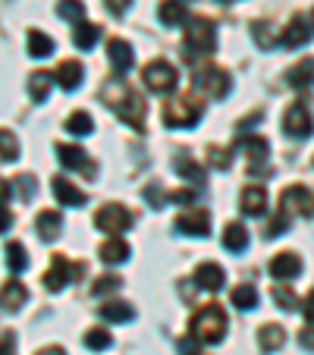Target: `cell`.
I'll return each mask as SVG.
<instances>
[{"label": "cell", "mask_w": 314, "mask_h": 355, "mask_svg": "<svg viewBox=\"0 0 314 355\" xmlns=\"http://www.w3.org/2000/svg\"><path fill=\"white\" fill-rule=\"evenodd\" d=\"M101 101H104V104H107L126 126H132L135 132H145V110H148L145 101H141V94L132 92L120 76H114L110 82H104V88H101Z\"/></svg>", "instance_id": "6da1fadb"}, {"label": "cell", "mask_w": 314, "mask_h": 355, "mask_svg": "<svg viewBox=\"0 0 314 355\" xmlns=\"http://www.w3.org/2000/svg\"><path fill=\"white\" fill-rule=\"evenodd\" d=\"M217 51V26L211 19H192L186 26V38H182V54L186 60H198Z\"/></svg>", "instance_id": "7a4b0ae2"}, {"label": "cell", "mask_w": 314, "mask_h": 355, "mask_svg": "<svg viewBox=\"0 0 314 355\" xmlns=\"http://www.w3.org/2000/svg\"><path fill=\"white\" fill-rule=\"evenodd\" d=\"M227 315H223L220 305H204V309L198 311V315L192 318V336H198L201 343H207V346H217V343H223V336H227Z\"/></svg>", "instance_id": "3957f363"}, {"label": "cell", "mask_w": 314, "mask_h": 355, "mask_svg": "<svg viewBox=\"0 0 314 355\" xmlns=\"http://www.w3.org/2000/svg\"><path fill=\"white\" fill-rule=\"evenodd\" d=\"M201 114H204V104H201L198 98H192V94L170 101L167 107H164V120L173 129H192L195 123L201 120Z\"/></svg>", "instance_id": "277c9868"}, {"label": "cell", "mask_w": 314, "mask_h": 355, "mask_svg": "<svg viewBox=\"0 0 314 355\" xmlns=\"http://www.w3.org/2000/svg\"><path fill=\"white\" fill-rule=\"evenodd\" d=\"M280 211L286 217H314V192L308 186H289V189H283Z\"/></svg>", "instance_id": "5b68a950"}, {"label": "cell", "mask_w": 314, "mask_h": 355, "mask_svg": "<svg viewBox=\"0 0 314 355\" xmlns=\"http://www.w3.org/2000/svg\"><path fill=\"white\" fill-rule=\"evenodd\" d=\"M195 88H198L201 94H207V98H227V94L233 92V79H229L223 69L207 67V69L195 73Z\"/></svg>", "instance_id": "8992f818"}, {"label": "cell", "mask_w": 314, "mask_h": 355, "mask_svg": "<svg viewBox=\"0 0 314 355\" xmlns=\"http://www.w3.org/2000/svg\"><path fill=\"white\" fill-rule=\"evenodd\" d=\"M145 85L151 88L154 94H167V92H173L176 88V82H180V76H176V69L170 67L167 60H154V63H148L145 67Z\"/></svg>", "instance_id": "52a82bcc"}, {"label": "cell", "mask_w": 314, "mask_h": 355, "mask_svg": "<svg viewBox=\"0 0 314 355\" xmlns=\"http://www.w3.org/2000/svg\"><path fill=\"white\" fill-rule=\"evenodd\" d=\"M82 264H73V261H67L63 255H54V261H51V270L44 274V286L51 289V293H60L63 286H69L73 280H79V274H82Z\"/></svg>", "instance_id": "ba28073f"}, {"label": "cell", "mask_w": 314, "mask_h": 355, "mask_svg": "<svg viewBox=\"0 0 314 355\" xmlns=\"http://www.w3.org/2000/svg\"><path fill=\"white\" fill-rule=\"evenodd\" d=\"M94 223H98V230H104V233H123V230L132 227V214H129L123 205L110 201V205H104V208L94 214Z\"/></svg>", "instance_id": "9c48e42d"}, {"label": "cell", "mask_w": 314, "mask_h": 355, "mask_svg": "<svg viewBox=\"0 0 314 355\" xmlns=\"http://www.w3.org/2000/svg\"><path fill=\"white\" fill-rule=\"evenodd\" d=\"M283 132L293 135V139H308L314 132V120H311V110L305 104H293V107L283 114Z\"/></svg>", "instance_id": "30bf717a"}, {"label": "cell", "mask_w": 314, "mask_h": 355, "mask_svg": "<svg viewBox=\"0 0 314 355\" xmlns=\"http://www.w3.org/2000/svg\"><path fill=\"white\" fill-rule=\"evenodd\" d=\"M173 227L186 236H201V239H204V236L211 233V214L201 211V208H192V211H186V214L176 217Z\"/></svg>", "instance_id": "8fae6325"}, {"label": "cell", "mask_w": 314, "mask_h": 355, "mask_svg": "<svg viewBox=\"0 0 314 355\" xmlns=\"http://www.w3.org/2000/svg\"><path fill=\"white\" fill-rule=\"evenodd\" d=\"M57 157H60V164L67 170H82V173H88L91 180H94V173H98V167L88 161L85 148H79V145H57Z\"/></svg>", "instance_id": "7c38bea8"}, {"label": "cell", "mask_w": 314, "mask_h": 355, "mask_svg": "<svg viewBox=\"0 0 314 355\" xmlns=\"http://www.w3.org/2000/svg\"><path fill=\"white\" fill-rule=\"evenodd\" d=\"M239 208L245 217H261L268 211V192L264 186H245L242 189V198H239Z\"/></svg>", "instance_id": "4fadbf2b"}, {"label": "cell", "mask_w": 314, "mask_h": 355, "mask_svg": "<svg viewBox=\"0 0 314 355\" xmlns=\"http://www.w3.org/2000/svg\"><path fill=\"white\" fill-rule=\"evenodd\" d=\"M195 283H198L201 289H207V293H220L223 283H227V274H223L220 264L207 261V264H198V268H195Z\"/></svg>", "instance_id": "5bb4252c"}, {"label": "cell", "mask_w": 314, "mask_h": 355, "mask_svg": "<svg viewBox=\"0 0 314 355\" xmlns=\"http://www.w3.org/2000/svg\"><path fill=\"white\" fill-rule=\"evenodd\" d=\"M107 57H110V63H114V73H116V76H126L129 69L135 67L132 47H129L123 38H114V41H110V44H107Z\"/></svg>", "instance_id": "9a60e30c"}, {"label": "cell", "mask_w": 314, "mask_h": 355, "mask_svg": "<svg viewBox=\"0 0 314 355\" xmlns=\"http://www.w3.org/2000/svg\"><path fill=\"white\" fill-rule=\"evenodd\" d=\"M54 195H57V201H63L67 208H85V201H88V195L82 192V189H76L73 182L67 180V176H54Z\"/></svg>", "instance_id": "2e32d148"}, {"label": "cell", "mask_w": 314, "mask_h": 355, "mask_svg": "<svg viewBox=\"0 0 314 355\" xmlns=\"http://www.w3.org/2000/svg\"><path fill=\"white\" fill-rule=\"evenodd\" d=\"M299 270H302V258L295 252H280V255L270 258V274L277 280H293V277H299Z\"/></svg>", "instance_id": "e0dca14e"}, {"label": "cell", "mask_w": 314, "mask_h": 355, "mask_svg": "<svg viewBox=\"0 0 314 355\" xmlns=\"http://www.w3.org/2000/svg\"><path fill=\"white\" fill-rule=\"evenodd\" d=\"M308 41H311V26H308L302 16H293L289 26L283 28V35H280V44L283 47H302V44H308Z\"/></svg>", "instance_id": "ac0fdd59"}, {"label": "cell", "mask_w": 314, "mask_h": 355, "mask_svg": "<svg viewBox=\"0 0 314 355\" xmlns=\"http://www.w3.org/2000/svg\"><path fill=\"white\" fill-rule=\"evenodd\" d=\"M57 82H60L63 92H76V88L82 85V76H85V67H82L79 60H63L60 67H57Z\"/></svg>", "instance_id": "d6986e66"}, {"label": "cell", "mask_w": 314, "mask_h": 355, "mask_svg": "<svg viewBox=\"0 0 314 355\" xmlns=\"http://www.w3.org/2000/svg\"><path fill=\"white\" fill-rule=\"evenodd\" d=\"M57 82L54 73H47V69H35L32 76H28V98L35 101V104H41V101L51 94V85Z\"/></svg>", "instance_id": "ffe728a7"}, {"label": "cell", "mask_w": 314, "mask_h": 355, "mask_svg": "<svg viewBox=\"0 0 314 355\" xmlns=\"http://www.w3.org/2000/svg\"><path fill=\"white\" fill-rule=\"evenodd\" d=\"M26 302H28V289L22 286L19 280H10L7 286L0 289V305H3L7 311H19Z\"/></svg>", "instance_id": "44dd1931"}, {"label": "cell", "mask_w": 314, "mask_h": 355, "mask_svg": "<svg viewBox=\"0 0 314 355\" xmlns=\"http://www.w3.org/2000/svg\"><path fill=\"white\" fill-rule=\"evenodd\" d=\"M283 343H286V330H283L280 324H264V327L258 330L261 352H277V349H283Z\"/></svg>", "instance_id": "7402d4cb"}, {"label": "cell", "mask_w": 314, "mask_h": 355, "mask_svg": "<svg viewBox=\"0 0 314 355\" xmlns=\"http://www.w3.org/2000/svg\"><path fill=\"white\" fill-rule=\"evenodd\" d=\"M35 227H38V236L44 242H54L57 236H60V227H63V217L57 214V211H41L38 220H35Z\"/></svg>", "instance_id": "603a6c76"}, {"label": "cell", "mask_w": 314, "mask_h": 355, "mask_svg": "<svg viewBox=\"0 0 314 355\" xmlns=\"http://www.w3.org/2000/svg\"><path fill=\"white\" fill-rule=\"evenodd\" d=\"M286 82H289L293 88H308V85H314V57H305L302 63H295V67L286 73Z\"/></svg>", "instance_id": "cb8c5ba5"}, {"label": "cell", "mask_w": 314, "mask_h": 355, "mask_svg": "<svg viewBox=\"0 0 314 355\" xmlns=\"http://www.w3.org/2000/svg\"><path fill=\"white\" fill-rule=\"evenodd\" d=\"M101 318L110 324H126L135 318V309L129 302H104V305H101Z\"/></svg>", "instance_id": "d4e9b609"}, {"label": "cell", "mask_w": 314, "mask_h": 355, "mask_svg": "<svg viewBox=\"0 0 314 355\" xmlns=\"http://www.w3.org/2000/svg\"><path fill=\"white\" fill-rule=\"evenodd\" d=\"M245 245H248V230L239 220L227 223V230H223V248L227 252H242Z\"/></svg>", "instance_id": "484cf974"}, {"label": "cell", "mask_w": 314, "mask_h": 355, "mask_svg": "<svg viewBox=\"0 0 314 355\" xmlns=\"http://www.w3.org/2000/svg\"><path fill=\"white\" fill-rule=\"evenodd\" d=\"M101 38V26H91V22H76V32H73V41L79 51H91Z\"/></svg>", "instance_id": "4316f807"}, {"label": "cell", "mask_w": 314, "mask_h": 355, "mask_svg": "<svg viewBox=\"0 0 314 355\" xmlns=\"http://www.w3.org/2000/svg\"><path fill=\"white\" fill-rule=\"evenodd\" d=\"M236 148H242L252 164H264L268 161V151H270V145L264 139H258V135H252V139H239V145Z\"/></svg>", "instance_id": "83f0119b"}, {"label": "cell", "mask_w": 314, "mask_h": 355, "mask_svg": "<svg viewBox=\"0 0 314 355\" xmlns=\"http://www.w3.org/2000/svg\"><path fill=\"white\" fill-rule=\"evenodd\" d=\"M101 261H107V264H123L129 258V245L123 239H107L104 245H101Z\"/></svg>", "instance_id": "f1b7e54d"}, {"label": "cell", "mask_w": 314, "mask_h": 355, "mask_svg": "<svg viewBox=\"0 0 314 355\" xmlns=\"http://www.w3.org/2000/svg\"><path fill=\"white\" fill-rule=\"evenodd\" d=\"M229 299H233V305L239 311H254V309H258V289H254L252 283H242V286H236Z\"/></svg>", "instance_id": "f546056e"}, {"label": "cell", "mask_w": 314, "mask_h": 355, "mask_svg": "<svg viewBox=\"0 0 314 355\" xmlns=\"http://www.w3.org/2000/svg\"><path fill=\"white\" fill-rule=\"evenodd\" d=\"M28 54L32 57H51L54 54V38L51 35H44V32H38V28H32L28 32Z\"/></svg>", "instance_id": "4dcf8cb0"}, {"label": "cell", "mask_w": 314, "mask_h": 355, "mask_svg": "<svg viewBox=\"0 0 314 355\" xmlns=\"http://www.w3.org/2000/svg\"><path fill=\"white\" fill-rule=\"evenodd\" d=\"M157 16H161L164 26H180V22H186V19H189L186 7H182L180 0H164L161 10H157Z\"/></svg>", "instance_id": "1f68e13d"}, {"label": "cell", "mask_w": 314, "mask_h": 355, "mask_svg": "<svg viewBox=\"0 0 314 355\" xmlns=\"http://www.w3.org/2000/svg\"><path fill=\"white\" fill-rule=\"evenodd\" d=\"M176 173L186 176V180L195 182V186H204V170H201V164H195L189 155H180V157H176Z\"/></svg>", "instance_id": "d6a6232c"}, {"label": "cell", "mask_w": 314, "mask_h": 355, "mask_svg": "<svg viewBox=\"0 0 314 355\" xmlns=\"http://www.w3.org/2000/svg\"><path fill=\"white\" fill-rule=\"evenodd\" d=\"M3 255H7L10 274H22V270L28 268V255H26V248H22L19 242H10V245L3 248Z\"/></svg>", "instance_id": "836d02e7"}, {"label": "cell", "mask_w": 314, "mask_h": 355, "mask_svg": "<svg viewBox=\"0 0 314 355\" xmlns=\"http://www.w3.org/2000/svg\"><path fill=\"white\" fill-rule=\"evenodd\" d=\"M16 157H19V139L10 129H0V161L13 164Z\"/></svg>", "instance_id": "e575fe53"}, {"label": "cell", "mask_w": 314, "mask_h": 355, "mask_svg": "<svg viewBox=\"0 0 314 355\" xmlns=\"http://www.w3.org/2000/svg\"><path fill=\"white\" fill-rule=\"evenodd\" d=\"M91 129H94L91 116H88V114H82V110H79V114H73V116H69V120H67V132L79 135V139H82V135H91Z\"/></svg>", "instance_id": "d590c367"}, {"label": "cell", "mask_w": 314, "mask_h": 355, "mask_svg": "<svg viewBox=\"0 0 314 355\" xmlns=\"http://www.w3.org/2000/svg\"><path fill=\"white\" fill-rule=\"evenodd\" d=\"M57 13L69 22H82V16H85V3H82V0H60V3H57Z\"/></svg>", "instance_id": "8d00e7d4"}, {"label": "cell", "mask_w": 314, "mask_h": 355, "mask_svg": "<svg viewBox=\"0 0 314 355\" xmlns=\"http://www.w3.org/2000/svg\"><path fill=\"white\" fill-rule=\"evenodd\" d=\"M116 289H123V277L107 274V277H98V280H94L91 293L94 295H110V293H116Z\"/></svg>", "instance_id": "74e56055"}, {"label": "cell", "mask_w": 314, "mask_h": 355, "mask_svg": "<svg viewBox=\"0 0 314 355\" xmlns=\"http://www.w3.org/2000/svg\"><path fill=\"white\" fill-rule=\"evenodd\" d=\"M110 343H114V336H110L104 327H94V330H88V334H85V346H88V349H94V352L107 349Z\"/></svg>", "instance_id": "f35d334b"}, {"label": "cell", "mask_w": 314, "mask_h": 355, "mask_svg": "<svg viewBox=\"0 0 314 355\" xmlns=\"http://www.w3.org/2000/svg\"><path fill=\"white\" fill-rule=\"evenodd\" d=\"M207 161H211V167L214 170H229L233 167V155H229L227 148H217V145L207 148Z\"/></svg>", "instance_id": "ab89813d"}, {"label": "cell", "mask_w": 314, "mask_h": 355, "mask_svg": "<svg viewBox=\"0 0 314 355\" xmlns=\"http://www.w3.org/2000/svg\"><path fill=\"white\" fill-rule=\"evenodd\" d=\"M252 35H254V44H258L261 51H270V47L277 44V38L270 35V26H268V22H254V26H252Z\"/></svg>", "instance_id": "60d3db41"}, {"label": "cell", "mask_w": 314, "mask_h": 355, "mask_svg": "<svg viewBox=\"0 0 314 355\" xmlns=\"http://www.w3.org/2000/svg\"><path fill=\"white\" fill-rule=\"evenodd\" d=\"M274 302L283 311H299V299H295V293H289L286 286H274Z\"/></svg>", "instance_id": "b9f144b4"}, {"label": "cell", "mask_w": 314, "mask_h": 355, "mask_svg": "<svg viewBox=\"0 0 314 355\" xmlns=\"http://www.w3.org/2000/svg\"><path fill=\"white\" fill-rule=\"evenodd\" d=\"M145 198H148V205H154V208H164V205L170 201V195H164L161 182H151V186L145 189Z\"/></svg>", "instance_id": "7bdbcfd3"}, {"label": "cell", "mask_w": 314, "mask_h": 355, "mask_svg": "<svg viewBox=\"0 0 314 355\" xmlns=\"http://www.w3.org/2000/svg\"><path fill=\"white\" fill-rule=\"evenodd\" d=\"M286 230H289V217L280 211V214H277L274 220L268 223V239H274V236H283V233H286Z\"/></svg>", "instance_id": "ee69618b"}, {"label": "cell", "mask_w": 314, "mask_h": 355, "mask_svg": "<svg viewBox=\"0 0 314 355\" xmlns=\"http://www.w3.org/2000/svg\"><path fill=\"white\" fill-rule=\"evenodd\" d=\"M176 349H180V355H201V340L198 336H186V340L176 343Z\"/></svg>", "instance_id": "f6af8a7d"}, {"label": "cell", "mask_w": 314, "mask_h": 355, "mask_svg": "<svg viewBox=\"0 0 314 355\" xmlns=\"http://www.w3.org/2000/svg\"><path fill=\"white\" fill-rule=\"evenodd\" d=\"M16 192H19L26 201L35 198V176H26V173H22L19 180H16Z\"/></svg>", "instance_id": "bcb514c9"}, {"label": "cell", "mask_w": 314, "mask_h": 355, "mask_svg": "<svg viewBox=\"0 0 314 355\" xmlns=\"http://www.w3.org/2000/svg\"><path fill=\"white\" fill-rule=\"evenodd\" d=\"M299 343H302L305 349H311V352H314V321H308V327H302Z\"/></svg>", "instance_id": "7dc6e473"}, {"label": "cell", "mask_w": 314, "mask_h": 355, "mask_svg": "<svg viewBox=\"0 0 314 355\" xmlns=\"http://www.w3.org/2000/svg\"><path fill=\"white\" fill-rule=\"evenodd\" d=\"M10 227H13V214H10L7 201H0V233H7Z\"/></svg>", "instance_id": "c3c4849f"}, {"label": "cell", "mask_w": 314, "mask_h": 355, "mask_svg": "<svg viewBox=\"0 0 314 355\" xmlns=\"http://www.w3.org/2000/svg\"><path fill=\"white\" fill-rule=\"evenodd\" d=\"M170 201H173V205H192L195 192H192V189H186V192H173V195H170Z\"/></svg>", "instance_id": "681fc988"}, {"label": "cell", "mask_w": 314, "mask_h": 355, "mask_svg": "<svg viewBox=\"0 0 314 355\" xmlns=\"http://www.w3.org/2000/svg\"><path fill=\"white\" fill-rule=\"evenodd\" d=\"M129 3H132V0H107V10H110L114 16H123V13L129 10Z\"/></svg>", "instance_id": "f907efd6"}, {"label": "cell", "mask_w": 314, "mask_h": 355, "mask_svg": "<svg viewBox=\"0 0 314 355\" xmlns=\"http://www.w3.org/2000/svg\"><path fill=\"white\" fill-rule=\"evenodd\" d=\"M0 355H16V340H13V334H7L3 340H0Z\"/></svg>", "instance_id": "816d5d0a"}, {"label": "cell", "mask_w": 314, "mask_h": 355, "mask_svg": "<svg viewBox=\"0 0 314 355\" xmlns=\"http://www.w3.org/2000/svg\"><path fill=\"white\" fill-rule=\"evenodd\" d=\"M302 311H305L308 321H314V293H308V299L302 302Z\"/></svg>", "instance_id": "f5cc1de1"}, {"label": "cell", "mask_w": 314, "mask_h": 355, "mask_svg": "<svg viewBox=\"0 0 314 355\" xmlns=\"http://www.w3.org/2000/svg\"><path fill=\"white\" fill-rule=\"evenodd\" d=\"M38 355H67V352H63L60 346H47V349H41Z\"/></svg>", "instance_id": "db71d44e"}, {"label": "cell", "mask_w": 314, "mask_h": 355, "mask_svg": "<svg viewBox=\"0 0 314 355\" xmlns=\"http://www.w3.org/2000/svg\"><path fill=\"white\" fill-rule=\"evenodd\" d=\"M7 195H10V186L7 182H0V201H7Z\"/></svg>", "instance_id": "11a10c76"}, {"label": "cell", "mask_w": 314, "mask_h": 355, "mask_svg": "<svg viewBox=\"0 0 314 355\" xmlns=\"http://www.w3.org/2000/svg\"><path fill=\"white\" fill-rule=\"evenodd\" d=\"M220 3H233V0H220Z\"/></svg>", "instance_id": "9f6ffc18"}, {"label": "cell", "mask_w": 314, "mask_h": 355, "mask_svg": "<svg viewBox=\"0 0 314 355\" xmlns=\"http://www.w3.org/2000/svg\"><path fill=\"white\" fill-rule=\"evenodd\" d=\"M311 26H314V13H311Z\"/></svg>", "instance_id": "6f0895ef"}]
</instances>
